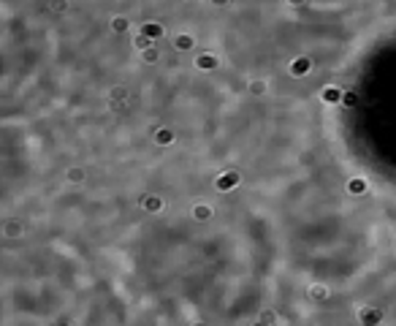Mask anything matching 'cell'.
Wrapping results in <instances>:
<instances>
[{
  "label": "cell",
  "instance_id": "cell-8",
  "mask_svg": "<svg viewBox=\"0 0 396 326\" xmlns=\"http://www.w3.org/2000/svg\"><path fill=\"white\" fill-rule=\"evenodd\" d=\"M193 46H196V38H193L190 33H179V36L174 38V49H179V52H190Z\"/></svg>",
  "mask_w": 396,
  "mask_h": 326
},
{
  "label": "cell",
  "instance_id": "cell-13",
  "mask_svg": "<svg viewBox=\"0 0 396 326\" xmlns=\"http://www.w3.org/2000/svg\"><path fill=\"white\" fill-rule=\"evenodd\" d=\"M109 28L114 30V33H125L127 28H130V22H127L125 17H111V22H109Z\"/></svg>",
  "mask_w": 396,
  "mask_h": 326
},
{
  "label": "cell",
  "instance_id": "cell-26",
  "mask_svg": "<svg viewBox=\"0 0 396 326\" xmlns=\"http://www.w3.org/2000/svg\"><path fill=\"white\" fill-rule=\"evenodd\" d=\"M255 326H266V323H260V321H258V323H255Z\"/></svg>",
  "mask_w": 396,
  "mask_h": 326
},
{
  "label": "cell",
  "instance_id": "cell-19",
  "mask_svg": "<svg viewBox=\"0 0 396 326\" xmlns=\"http://www.w3.org/2000/svg\"><path fill=\"white\" fill-rule=\"evenodd\" d=\"M142 60H144V63H158V60H160V52L155 49V46H152V49L142 52Z\"/></svg>",
  "mask_w": 396,
  "mask_h": 326
},
{
  "label": "cell",
  "instance_id": "cell-10",
  "mask_svg": "<svg viewBox=\"0 0 396 326\" xmlns=\"http://www.w3.org/2000/svg\"><path fill=\"white\" fill-rule=\"evenodd\" d=\"M174 131L171 128H158L155 131V144H160V147H169V144H174Z\"/></svg>",
  "mask_w": 396,
  "mask_h": 326
},
{
  "label": "cell",
  "instance_id": "cell-7",
  "mask_svg": "<svg viewBox=\"0 0 396 326\" xmlns=\"http://www.w3.org/2000/svg\"><path fill=\"white\" fill-rule=\"evenodd\" d=\"M142 207H144V212H160L166 207V201L160 196H155V193H147V196L142 198Z\"/></svg>",
  "mask_w": 396,
  "mask_h": 326
},
{
  "label": "cell",
  "instance_id": "cell-6",
  "mask_svg": "<svg viewBox=\"0 0 396 326\" xmlns=\"http://www.w3.org/2000/svg\"><path fill=\"white\" fill-rule=\"evenodd\" d=\"M142 33L150 38V41H160V38L166 36V28H163L160 22H144V25H142Z\"/></svg>",
  "mask_w": 396,
  "mask_h": 326
},
{
  "label": "cell",
  "instance_id": "cell-17",
  "mask_svg": "<svg viewBox=\"0 0 396 326\" xmlns=\"http://www.w3.org/2000/svg\"><path fill=\"white\" fill-rule=\"evenodd\" d=\"M65 177H68V182H84V169H79V166H71Z\"/></svg>",
  "mask_w": 396,
  "mask_h": 326
},
{
  "label": "cell",
  "instance_id": "cell-1",
  "mask_svg": "<svg viewBox=\"0 0 396 326\" xmlns=\"http://www.w3.org/2000/svg\"><path fill=\"white\" fill-rule=\"evenodd\" d=\"M382 318H385V312L380 307H372V304H366V307L358 310V323L361 326H380Z\"/></svg>",
  "mask_w": 396,
  "mask_h": 326
},
{
  "label": "cell",
  "instance_id": "cell-20",
  "mask_svg": "<svg viewBox=\"0 0 396 326\" xmlns=\"http://www.w3.org/2000/svg\"><path fill=\"white\" fill-rule=\"evenodd\" d=\"M342 103H345V106H355V103H358V92L345 90V95H342Z\"/></svg>",
  "mask_w": 396,
  "mask_h": 326
},
{
  "label": "cell",
  "instance_id": "cell-14",
  "mask_svg": "<svg viewBox=\"0 0 396 326\" xmlns=\"http://www.w3.org/2000/svg\"><path fill=\"white\" fill-rule=\"evenodd\" d=\"M22 223H17V221H11V223H6V237L9 239H17V237H22Z\"/></svg>",
  "mask_w": 396,
  "mask_h": 326
},
{
  "label": "cell",
  "instance_id": "cell-25",
  "mask_svg": "<svg viewBox=\"0 0 396 326\" xmlns=\"http://www.w3.org/2000/svg\"><path fill=\"white\" fill-rule=\"evenodd\" d=\"M57 326H71V323H57Z\"/></svg>",
  "mask_w": 396,
  "mask_h": 326
},
{
  "label": "cell",
  "instance_id": "cell-21",
  "mask_svg": "<svg viewBox=\"0 0 396 326\" xmlns=\"http://www.w3.org/2000/svg\"><path fill=\"white\" fill-rule=\"evenodd\" d=\"M125 98H127V90L125 87H114L111 90V101H122L125 103Z\"/></svg>",
  "mask_w": 396,
  "mask_h": 326
},
{
  "label": "cell",
  "instance_id": "cell-2",
  "mask_svg": "<svg viewBox=\"0 0 396 326\" xmlns=\"http://www.w3.org/2000/svg\"><path fill=\"white\" fill-rule=\"evenodd\" d=\"M288 68H291V76H307L312 71V57H307V55H301V57H296V60H291V65H288Z\"/></svg>",
  "mask_w": 396,
  "mask_h": 326
},
{
  "label": "cell",
  "instance_id": "cell-15",
  "mask_svg": "<svg viewBox=\"0 0 396 326\" xmlns=\"http://www.w3.org/2000/svg\"><path fill=\"white\" fill-rule=\"evenodd\" d=\"M133 46H136L139 52H147V49H152V41L144 36V33H139V36L133 38Z\"/></svg>",
  "mask_w": 396,
  "mask_h": 326
},
{
  "label": "cell",
  "instance_id": "cell-23",
  "mask_svg": "<svg viewBox=\"0 0 396 326\" xmlns=\"http://www.w3.org/2000/svg\"><path fill=\"white\" fill-rule=\"evenodd\" d=\"M65 9H68V3H55L52 6V11H65Z\"/></svg>",
  "mask_w": 396,
  "mask_h": 326
},
{
  "label": "cell",
  "instance_id": "cell-11",
  "mask_svg": "<svg viewBox=\"0 0 396 326\" xmlns=\"http://www.w3.org/2000/svg\"><path fill=\"white\" fill-rule=\"evenodd\" d=\"M366 188H369V185H366L364 177H353L350 182H347V193H353V196H364Z\"/></svg>",
  "mask_w": 396,
  "mask_h": 326
},
{
  "label": "cell",
  "instance_id": "cell-4",
  "mask_svg": "<svg viewBox=\"0 0 396 326\" xmlns=\"http://www.w3.org/2000/svg\"><path fill=\"white\" fill-rule=\"evenodd\" d=\"M342 95H345V90H342V87H334V84H328V87L320 90V101H323V103H331V106L342 103Z\"/></svg>",
  "mask_w": 396,
  "mask_h": 326
},
{
  "label": "cell",
  "instance_id": "cell-3",
  "mask_svg": "<svg viewBox=\"0 0 396 326\" xmlns=\"http://www.w3.org/2000/svg\"><path fill=\"white\" fill-rule=\"evenodd\" d=\"M239 182H241V174H239V171H223V174L214 179L217 190H233Z\"/></svg>",
  "mask_w": 396,
  "mask_h": 326
},
{
  "label": "cell",
  "instance_id": "cell-16",
  "mask_svg": "<svg viewBox=\"0 0 396 326\" xmlns=\"http://www.w3.org/2000/svg\"><path fill=\"white\" fill-rule=\"evenodd\" d=\"M266 90H269V84H266L263 79H252V82H250V92H252V95H263Z\"/></svg>",
  "mask_w": 396,
  "mask_h": 326
},
{
  "label": "cell",
  "instance_id": "cell-12",
  "mask_svg": "<svg viewBox=\"0 0 396 326\" xmlns=\"http://www.w3.org/2000/svg\"><path fill=\"white\" fill-rule=\"evenodd\" d=\"M193 218H196L198 223H206L212 218V207L209 204H196V207H193Z\"/></svg>",
  "mask_w": 396,
  "mask_h": 326
},
{
  "label": "cell",
  "instance_id": "cell-9",
  "mask_svg": "<svg viewBox=\"0 0 396 326\" xmlns=\"http://www.w3.org/2000/svg\"><path fill=\"white\" fill-rule=\"evenodd\" d=\"M307 296H310L312 302H326V299H328V288H326L323 283H315V285H310Z\"/></svg>",
  "mask_w": 396,
  "mask_h": 326
},
{
  "label": "cell",
  "instance_id": "cell-24",
  "mask_svg": "<svg viewBox=\"0 0 396 326\" xmlns=\"http://www.w3.org/2000/svg\"><path fill=\"white\" fill-rule=\"evenodd\" d=\"M193 326H206V323H204V321H198V323H193Z\"/></svg>",
  "mask_w": 396,
  "mask_h": 326
},
{
  "label": "cell",
  "instance_id": "cell-22",
  "mask_svg": "<svg viewBox=\"0 0 396 326\" xmlns=\"http://www.w3.org/2000/svg\"><path fill=\"white\" fill-rule=\"evenodd\" d=\"M109 109H114V112H122V109H125V103H122V101H109Z\"/></svg>",
  "mask_w": 396,
  "mask_h": 326
},
{
  "label": "cell",
  "instance_id": "cell-18",
  "mask_svg": "<svg viewBox=\"0 0 396 326\" xmlns=\"http://www.w3.org/2000/svg\"><path fill=\"white\" fill-rule=\"evenodd\" d=\"M260 323L277 326V312H274V310H260Z\"/></svg>",
  "mask_w": 396,
  "mask_h": 326
},
{
  "label": "cell",
  "instance_id": "cell-5",
  "mask_svg": "<svg viewBox=\"0 0 396 326\" xmlns=\"http://www.w3.org/2000/svg\"><path fill=\"white\" fill-rule=\"evenodd\" d=\"M217 65H220V57L212 55V52H204V55L196 57V68L198 71H214Z\"/></svg>",
  "mask_w": 396,
  "mask_h": 326
}]
</instances>
